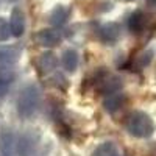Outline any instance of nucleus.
I'll list each match as a JSON object with an SVG mask.
<instances>
[{
    "instance_id": "dca6fc26",
    "label": "nucleus",
    "mask_w": 156,
    "mask_h": 156,
    "mask_svg": "<svg viewBox=\"0 0 156 156\" xmlns=\"http://www.w3.org/2000/svg\"><path fill=\"white\" fill-rule=\"evenodd\" d=\"M56 66H58L56 56L51 53V51H47V53L41 55V59H39V67H41L44 72H51V70H55Z\"/></svg>"
},
{
    "instance_id": "a211bd4d",
    "label": "nucleus",
    "mask_w": 156,
    "mask_h": 156,
    "mask_svg": "<svg viewBox=\"0 0 156 156\" xmlns=\"http://www.w3.org/2000/svg\"><path fill=\"white\" fill-rule=\"evenodd\" d=\"M11 37V28H9V20L5 17H0V42H5Z\"/></svg>"
},
{
    "instance_id": "9b49d317",
    "label": "nucleus",
    "mask_w": 156,
    "mask_h": 156,
    "mask_svg": "<svg viewBox=\"0 0 156 156\" xmlns=\"http://www.w3.org/2000/svg\"><path fill=\"white\" fill-rule=\"evenodd\" d=\"M14 151H17L16 137L11 131L5 129L0 134V153H2V156H14Z\"/></svg>"
},
{
    "instance_id": "ddd939ff",
    "label": "nucleus",
    "mask_w": 156,
    "mask_h": 156,
    "mask_svg": "<svg viewBox=\"0 0 156 156\" xmlns=\"http://www.w3.org/2000/svg\"><path fill=\"white\" fill-rule=\"evenodd\" d=\"M14 78H16V75L12 70H9L8 67H0V100L8 94Z\"/></svg>"
},
{
    "instance_id": "aec40b11",
    "label": "nucleus",
    "mask_w": 156,
    "mask_h": 156,
    "mask_svg": "<svg viewBox=\"0 0 156 156\" xmlns=\"http://www.w3.org/2000/svg\"><path fill=\"white\" fill-rule=\"evenodd\" d=\"M125 2H134V0H125Z\"/></svg>"
},
{
    "instance_id": "4468645a",
    "label": "nucleus",
    "mask_w": 156,
    "mask_h": 156,
    "mask_svg": "<svg viewBox=\"0 0 156 156\" xmlns=\"http://www.w3.org/2000/svg\"><path fill=\"white\" fill-rule=\"evenodd\" d=\"M78 61H80V58H78V53L76 50L73 48H67L62 51V56H61V64L64 70L67 72H75V69L78 67Z\"/></svg>"
},
{
    "instance_id": "7ed1b4c3",
    "label": "nucleus",
    "mask_w": 156,
    "mask_h": 156,
    "mask_svg": "<svg viewBox=\"0 0 156 156\" xmlns=\"http://www.w3.org/2000/svg\"><path fill=\"white\" fill-rule=\"evenodd\" d=\"M39 142H41V134L36 129L25 131L17 140V154L19 156H36Z\"/></svg>"
},
{
    "instance_id": "20e7f679",
    "label": "nucleus",
    "mask_w": 156,
    "mask_h": 156,
    "mask_svg": "<svg viewBox=\"0 0 156 156\" xmlns=\"http://www.w3.org/2000/svg\"><path fill=\"white\" fill-rule=\"evenodd\" d=\"M97 89L103 95L117 92V90L122 89V80L119 76H114V75H109L106 72H103L101 76L97 80Z\"/></svg>"
},
{
    "instance_id": "6ab92c4d",
    "label": "nucleus",
    "mask_w": 156,
    "mask_h": 156,
    "mask_svg": "<svg viewBox=\"0 0 156 156\" xmlns=\"http://www.w3.org/2000/svg\"><path fill=\"white\" fill-rule=\"evenodd\" d=\"M145 2H147L148 6H154L156 8V0H145Z\"/></svg>"
},
{
    "instance_id": "6e6552de",
    "label": "nucleus",
    "mask_w": 156,
    "mask_h": 156,
    "mask_svg": "<svg viewBox=\"0 0 156 156\" xmlns=\"http://www.w3.org/2000/svg\"><path fill=\"white\" fill-rule=\"evenodd\" d=\"M9 28L11 36L20 37L25 31V14L20 8H14L11 11V19H9Z\"/></svg>"
},
{
    "instance_id": "2eb2a0df",
    "label": "nucleus",
    "mask_w": 156,
    "mask_h": 156,
    "mask_svg": "<svg viewBox=\"0 0 156 156\" xmlns=\"http://www.w3.org/2000/svg\"><path fill=\"white\" fill-rule=\"evenodd\" d=\"M90 156H122V154L114 142H103L92 151Z\"/></svg>"
},
{
    "instance_id": "423d86ee",
    "label": "nucleus",
    "mask_w": 156,
    "mask_h": 156,
    "mask_svg": "<svg viewBox=\"0 0 156 156\" xmlns=\"http://www.w3.org/2000/svg\"><path fill=\"white\" fill-rule=\"evenodd\" d=\"M97 34L103 44L111 45V44L117 42V39L120 37V27H119V23H114V22L103 23L101 27H98Z\"/></svg>"
},
{
    "instance_id": "f3484780",
    "label": "nucleus",
    "mask_w": 156,
    "mask_h": 156,
    "mask_svg": "<svg viewBox=\"0 0 156 156\" xmlns=\"http://www.w3.org/2000/svg\"><path fill=\"white\" fill-rule=\"evenodd\" d=\"M153 55H154L153 50H144L142 53H139V55L136 56V59L133 61V66H134L136 69H144V67H147L148 64L151 62V59H153Z\"/></svg>"
},
{
    "instance_id": "39448f33",
    "label": "nucleus",
    "mask_w": 156,
    "mask_h": 156,
    "mask_svg": "<svg viewBox=\"0 0 156 156\" xmlns=\"http://www.w3.org/2000/svg\"><path fill=\"white\" fill-rule=\"evenodd\" d=\"M61 33L53 30V28H44V30H39L34 33L33 39L37 45L41 47H55L61 42Z\"/></svg>"
},
{
    "instance_id": "0eeeda50",
    "label": "nucleus",
    "mask_w": 156,
    "mask_h": 156,
    "mask_svg": "<svg viewBox=\"0 0 156 156\" xmlns=\"http://www.w3.org/2000/svg\"><path fill=\"white\" fill-rule=\"evenodd\" d=\"M148 17H147V14L144 11H134L131 16L128 17V30H129V33H133V34H142L145 31V28H147V23H148V20H147Z\"/></svg>"
},
{
    "instance_id": "f03ea898",
    "label": "nucleus",
    "mask_w": 156,
    "mask_h": 156,
    "mask_svg": "<svg viewBox=\"0 0 156 156\" xmlns=\"http://www.w3.org/2000/svg\"><path fill=\"white\" fill-rule=\"evenodd\" d=\"M39 100H41V90L36 84H27L25 87H22L16 105L20 119H30L36 114L39 108Z\"/></svg>"
},
{
    "instance_id": "1a4fd4ad",
    "label": "nucleus",
    "mask_w": 156,
    "mask_h": 156,
    "mask_svg": "<svg viewBox=\"0 0 156 156\" xmlns=\"http://www.w3.org/2000/svg\"><path fill=\"white\" fill-rule=\"evenodd\" d=\"M20 58L19 47H5L0 45V67H9L16 64Z\"/></svg>"
},
{
    "instance_id": "f257e3e1",
    "label": "nucleus",
    "mask_w": 156,
    "mask_h": 156,
    "mask_svg": "<svg viewBox=\"0 0 156 156\" xmlns=\"http://www.w3.org/2000/svg\"><path fill=\"white\" fill-rule=\"evenodd\" d=\"M125 128L133 137L147 139L154 133V122L144 111H131L125 119Z\"/></svg>"
},
{
    "instance_id": "9d476101",
    "label": "nucleus",
    "mask_w": 156,
    "mask_h": 156,
    "mask_svg": "<svg viewBox=\"0 0 156 156\" xmlns=\"http://www.w3.org/2000/svg\"><path fill=\"white\" fill-rule=\"evenodd\" d=\"M125 101H126V97L120 92V90H117V92L108 94L105 97V100H103V108H105L109 114H114L119 109H122V106L125 105Z\"/></svg>"
},
{
    "instance_id": "f8f14e48",
    "label": "nucleus",
    "mask_w": 156,
    "mask_h": 156,
    "mask_svg": "<svg viewBox=\"0 0 156 156\" xmlns=\"http://www.w3.org/2000/svg\"><path fill=\"white\" fill-rule=\"evenodd\" d=\"M69 16H70V9L67 6H64V5H58V6H55L53 9H51L50 16H48V20L53 27H61V25H64L67 22Z\"/></svg>"
}]
</instances>
